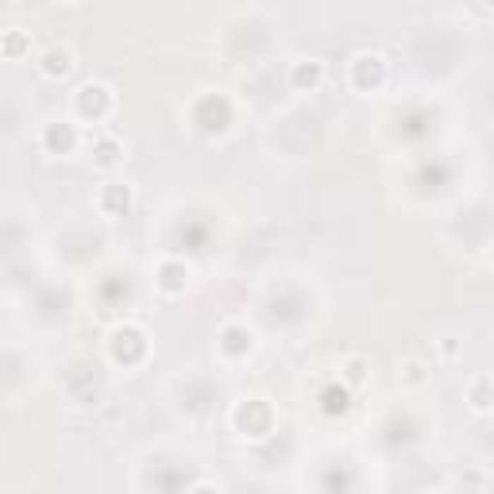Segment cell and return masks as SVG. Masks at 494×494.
Masks as SVG:
<instances>
[{
	"label": "cell",
	"mask_w": 494,
	"mask_h": 494,
	"mask_svg": "<svg viewBox=\"0 0 494 494\" xmlns=\"http://www.w3.org/2000/svg\"><path fill=\"white\" fill-rule=\"evenodd\" d=\"M340 367H344V378H348V382H351V386H359V382H363V378H367V375H363V370H367L370 363H367V359H363V356H348V359H344V363H340Z\"/></svg>",
	"instance_id": "obj_2"
},
{
	"label": "cell",
	"mask_w": 494,
	"mask_h": 494,
	"mask_svg": "<svg viewBox=\"0 0 494 494\" xmlns=\"http://www.w3.org/2000/svg\"><path fill=\"white\" fill-rule=\"evenodd\" d=\"M73 70V54L66 51V47H54V51H47V59H43V73L47 78H66V73Z\"/></svg>",
	"instance_id": "obj_1"
},
{
	"label": "cell",
	"mask_w": 494,
	"mask_h": 494,
	"mask_svg": "<svg viewBox=\"0 0 494 494\" xmlns=\"http://www.w3.org/2000/svg\"><path fill=\"white\" fill-rule=\"evenodd\" d=\"M487 378H475V386H471V409L475 414H487L490 409V402H487Z\"/></svg>",
	"instance_id": "obj_3"
}]
</instances>
